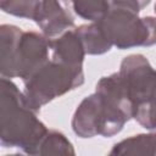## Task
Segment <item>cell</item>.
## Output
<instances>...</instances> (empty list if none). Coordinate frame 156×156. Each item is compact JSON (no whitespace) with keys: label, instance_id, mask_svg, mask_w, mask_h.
<instances>
[{"label":"cell","instance_id":"cell-1","mask_svg":"<svg viewBox=\"0 0 156 156\" xmlns=\"http://www.w3.org/2000/svg\"><path fill=\"white\" fill-rule=\"evenodd\" d=\"M24 93L10 79L0 80V143L4 147L18 149L27 155H35L41 139L48 133L46 126L38 118Z\"/></svg>","mask_w":156,"mask_h":156},{"label":"cell","instance_id":"cell-2","mask_svg":"<svg viewBox=\"0 0 156 156\" xmlns=\"http://www.w3.org/2000/svg\"><path fill=\"white\" fill-rule=\"evenodd\" d=\"M151 0H110L107 12L95 21L112 46L119 50L156 44V17H140Z\"/></svg>","mask_w":156,"mask_h":156},{"label":"cell","instance_id":"cell-3","mask_svg":"<svg viewBox=\"0 0 156 156\" xmlns=\"http://www.w3.org/2000/svg\"><path fill=\"white\" fill-rule=\"evenodd\" d=\"M50 39L43 33L23 30L13 24L0 27V74L29 78L50 58Z\"/></svg>","mask_w":156,"mask_h":156},{"label":"cell","instance_id":"cell-4","mask_svg":"<svg viewBox=\"0 0 156 156\" xmlns=\"http://www.w3.org/2000/svg\"><path fill=\"white\" fill-rule=\"evenodd\" d=\"M132 117L116 102L95 91L84 98L72 117V129L79 138H105L118 134Z\"/></svg>","mask_w":156,"mask_h":156},{"label":"cell","instance_id":"cell-5","mask_svg":"<svg viewBox=\"0 0 156 156\" xmlns=\"http://www.w3.org/2000/svg\"><path fill=\"white\" fill-rule=\"evenodd\" d=\"M83 83V67H72L50 58L35 73L23 80V93L30 107L39 112L44 105L79 88Z\"/></svg>","mask_w":156,"mask_h":156},{"label":"cell","instance_id":"cell-6","mask_svg":"<svg viewBox=\"0 0 156 156\" xmlns=\"http://www.w3.org/2000/svg\"><path fill=\"white\" fill-rule=\"evenodd\" d=\"M118 73L135 112L150 99L156 88V69L144 55L132 54L122 60Z\"/></svg>","mask_w":156,"mask_h":156},{"label":"cell","instance_id":"cell-7","mask_svg":"<svg viewBox=\"0 0 156 156\" xmlns=\"http://www.w3.org/2000/svg\"><path fill=\"white\" fill-rule=\"evenodd\" d=\"M69 0H41L34 22L49 39H55L74 27Z\"/></svg>","mask_w":156,"mask_h":156},{"label":"cell","instance_id":"cell-8","mask_svg":"<svg viewBox=\"0 0 156 156\" xmlns=\"http://www.w3.org/2000/svg\"><path fill=\"white\" fill-rule=\"evenodd\" d=\"M51 60L72 66L83 67V60L87 55L76 29H69L55 39H50Z\"/></svg>","mask_w":156,"mask_h":156},{"label":"cell","instance_id":"cell-9","mask_svg":"<svg viewBox=\"0 0 156 156\" xmlns=\"http://www.w3.org/2000/svg\"><path fill=\"white\" fill-rule=\"evenodd\" d=\"M110 155H152L156 156V133L136 134L115 144Z\"/></svg>","mask_w":156,"mask_h":156},{"label":"cell","instance_id":"cell-10","mask_svg":"<svg viewBox=\"0 0 156 156\" xmlns=\"http://www.w3.org/2000/svg\"><path fill=\"white\" fill-rule=\"evenodd\" d=\"M74 29L82 41L85 54L102 55L111 50L112 45L108 43V40L106 39V37L104 35L96 22H91L89 24H82Z\"/></svg>","mask_w":156,"mask_h":156},{"label":"cell","instance_id":"cell-11","mask_svg":"<svg viewBox=\"0 0 156 156\" xmlns=\"http://www.w3.org/2000/svg\"><path fill=\"white\" fill-rule=\"evenodd\" d=\"M74 147L58 130H48L35 150V155H74Z\"/></svg>","mask_w":156,"mask_h":156},{"label":"cell","instance_id":"cell-12","mask_svg":"<svg viewBox=\"0 0 156 156\" xmlns=\"http://www.w3.org/2000/svg\"><path fill=\"white\" fill-rule=\"evenodd\" d=\"M73 11L80 18L95 22L108 10L110 0H69Z\"/></svg>","mask_w":156,"mask_h":156},{"label":"cell","instance_id":"cell-13","mask_svg":"<svg viewBox=\"0 0 156 156\" xmlns=\"http://www.w3.org/2000/svg\"><path fill=\"white\" fill-rule=\"evenodd\" d=\"M41 0H0L1 10L9 15L33 20Z\"/></svg>","mask_w":156,"mask_h":156},{"label":"cell","instance_id":"cell-14","mask_svg":"<svg viewBox=\"0 0 156 156\" xmlns=\"http://www.w3.org/2000/svg\"><path fill=\"white\" fill-rule=\"evenodd\" d=\"M133 118L141 127L149 130H156V88L150 99L135 110Z\"/></svg>","mask_w":156,"mask_h":156},{"label":"cell","instance_id":"cell-15","mask_svg":"<svg viewBox=\"0 0 156 156\" xmlns=\"http://www.w3.org/2000/svg\"><path fill=\"white\" fill-rule=\"evenodd\" d=\"M155 13H156V4H155Z\"/></svg>","mask_w":156,"mask_h":156}]
</instances>
